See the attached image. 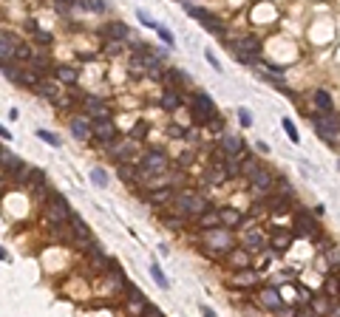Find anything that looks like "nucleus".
<instances>
[{
    "instance_id": "nucleus-1",
    "label": "nucleus",
    "mask_w": 340,
    "mask_h": 317,
    "mask_svg": "<svg viewBox=\"0 0 340 317\" xmlns=\"http://www.w3.org/2000/svg\"><path fill=\"white\" fill-rule=\"evenodd\" d=\"M201 244H204L210 252H230V250H233V235L227 233V230H221V227H215V230H204Z\"/></svg>"
},
{
    "instance_id": "nucleus-2",
    "label": "nucleus",
    "mask_w": 340,
    "mask_h": 317,
    "mask_svg": "<svg viewBox=\"0 0 340 317\" xmlns=\"http://www.w3.org/2000/svg\"><path fill=\"white\" fill-rule=\"evenodd\" d=\"M46 213H49V221L51 224H63L71 218V207L65 201L63 193H49V204H46Z\"/></svg>"
},
{
    "instance_id": "nucleus-3",
    "label": "nucleus",
    "mask_w": 340,
    "mask_h": 317,
    "mask_svg": "<svg viewBox=\"0 0 340 317\" xmlns=\"http://www.w3.org/2000/svg\"><path fill=\"white\" fill-rule=\"evenodd\" d=\"M233 57L235 60H241L247 66H255L261 60V46L258 40H252V37H247V40H238L235 46H233Z\"/></svg>"
},
{
    "instance_id": "nucleus-4",
    "label": "nucleus",
    "mask_w": 340,
    "mask_h": 317,
    "mask_svg": "<svg viewBox=\"0 0 340 317\" xmlns=\"http://www.w3.org/2000/svg\"><path fill=\"white\" fill-rule=\"evenodd\" d=\"M176 207L184 213V216H196V218H198L204 210H207V201L201 199L198 193H190V190H187V193H179V196H176Z\"/></svg>"
},
{
    "instance_id": "nucleus-5",
    "label": "nucleus",
    "mask_w": 340,
    "mask_h": 317,
    "mask_svg": "<svg viewBox=\"0 0 340 317\" xmlns=\"http://www.w3.org/2000/svg\"><path fill=\"white\" fill-rule=\"evenodd\" d=\"M184 9H187V15H190V17L201 20V26H204L207 32H213V34H224V23H221V20H218L215 15H210L207 9H201V6H190V3H187Z\"/></svg>"
},
{
    "instance_id": "nucleus-6",
    "label": "nucleus",
    "mask_w": 340,
    "mask_h": 317,
    "mask_svg": "<svg viewBox=\"0 0 340 317\" xmlns=\"http://www.w3.org/2000/svg\"><path fill=\"white\" fill-rule=\"evenodd\" d=\"M193 117H196V122H210L215 117V105H213V100L204 91L193 94Z\"/></svg>"
},
{
    "instance_id": "nucleus-7",
    "label": "nucleus",
    "mask_w": 340,
    "mask_h": 317,
    "mask_svg": "<svg viewBox=\"0 0 340 317\" xmlns=\"http://www.w3.org/2000/svg\"><path fill=\"white\" fill-rule=\"evenodd\" d=\"M315 128H318V133L323 142H332L335 145V139H338V117L335 114H321V117H315Z\"/></svg>"
},
{
    "instance_id": "nucleus-8",
    "label": "nucleus",
    "mask_w": 340,
    "mask_h": 317,
    "mask_svg": "<svg viewBox=\"0 0 340 317\" xmlns=\"http://www.w3.org/2000/svg\"><path fill=\"white\" fill-rule=\"evenodd\" d=\"M167 170V156L162 150H147L142 156V173H164Z\"/></svg>"
},
{
    "instance_id": "nucleus-9",
    "label": "nucleus",
    "mask_w": 340,
    "mask_h": 317,
    "mask_svg": "<svg viewBox=\"0 0 340 317\" xmlns=\"http://www.w3.org/2000/svg\"><path fill=\"white\" fill-rule=\"evenodd\" d=\"M91 133L97 136L99 142H105V145H111L113 139H116V125L111 122V117H108V119H97V122L91 125Z\"/></svg>"
},
{
    "instance_id": "nucleus-10",
    "label": "nucleus",
    "mask_w": 340,
    "mask_h": 317,
    "mask_svg": "<svg viewBox=\"0 0 340 317\" xmlns=\"http://www.w3.org/2000/svg\"><path fill=\"white\" fill-rule=\"evenodd\" d=\"M255 300H258V306L269 309V312H284V298H281V292H275V289H261Z\"/></svg>"
},
{
    "instance_id": "nucleus-11",
    "label": "nucleus",
    "mask_w": 340,
    "mask_h": 317,
    "mask_svg": "<svg viewBox=\"0 0 340 317\" xmlns=\"http://www.w3.org/2000/svg\"><path fill=\"white\" fill-rule=\"evenodd\" d=\"M68 221H71V230H74V235H77V241H82L85 247H94V238H91L88 224H85L80 216H74V213H71V218H68Z\"/></svg>"
},
{
    "instance_id": "nucleus-12",
    "label": "nucleus",
    "mask_w": 340,
    "mask_h": 317,
    "mask_svg": "<svg viewBox=\"0 0 340 317\" xmlns=\"http://www.w3.org/2000/svg\"><path fill=\"white\" fill-rule=\"evenodd\" d=\"M82 108H85L88 114H94L97 119H108V117H111L108 105H105L102 100H97V97H85V100H82Z\"/></svg>"
},
{
    "instance_id": "nucleus-13",
    "label": "nucleus",
    "mask_w": 340,
    "mask_h": 317,
    "mask_svg": "<svg viewBox=\"0 0 340 317\" xmlns=\"http://www.w3.org/2000/svg\"><path fill=\"white\" fill-rule=\"evenodd\" d=\"M145 306H147L145 295H142V292H139L136 286H130V289H128V312H130L133 317H139V315H142V309H145Z\"/></svg>"
},
{
    "instance_id": "nucleus-14",
    "label": "nucleus",
    "mask_w": 340,
    "mask_h": 317,
    "mask_svg": "<svg viewBox=\"0 0 340 317\" xmlns=\"http://www.w3.org/2000/svg\"><path fill=\"white\" fill-rule=\"evenodd\" d=\"M102 37H105L108 43H122V40L128 37V26H125V23H108V26L102 29Z\"/></svg>"
},
{
    "instance_id": "nucleus-15",
    "label": "nucleus",
    "mask_w": 340,
    "mask_h": 317,
    "mask_svg": "<svg viewBox=\"0 0 340 317\" xmlns=\"http://www.w3.org/2000/svg\"><path fill=\"white\" fill-rule=\"evenodd\" d=\"M250 179H252V190H255V193H269V190H272V182H275V179H272L267 170H261V167L250 176Z\"/></svg>"
},
{
    "instance_id": "nucleus-16",
    "label": "nucleus",
    "mask_w": 340,
    "mask_h": 317,
    "mask_svg": "<svg viewBox=\"0 0 340 317\" xmlns=\"http://www.w3.org/2000/svg\"><path fill=\"white\" fill-rule=\"evenodd\" d=\"M295 227H298V233H301V235H309V238H312V235H318V224H315L304 210L295 216Z\"/></svg>"
},
{
    "instance_id": "nucleus-17",
    "label": "nucleus",
    "mask_w": 340,
    "mask_h": 317,
    "mask_svg": "<svg viewBox=\"0 0 340 317\" xmlns=\"http://www.w3.org/2000/svg\"><path fill=\"white\" fill-rule=\"evenodd\" d=\"M15 49H17L15 34H12V32H0V60L15 57Z\"/></svg>"
},
{
    "instance_id": "nucleus-18",
    "label": "nucleus",
    "mask_w": 340,
    "mask_h": 317,
    "mask_svg": "<svg viewBox=\"0 0 340 317\" xmlns=\"http://www.w3.org/2000/svg\"><path fill=\"white\" fill-rule=\"evenodd\" d=\"M71 133L77 136V139H88L91 136V122L85 117H74L71 119Z\"/></svg>"
},
{
    "instance_id": "nucleus-19",
    "label": "nucleus",
    "mask_w": 340,
    "mask_h": 317,
    "mask_svg": "<svg viewBox=\"0 0 340 317\" xmlns=\"http://www.w3.org/2000/svg\"><path fill=\"white\" fill-rule=\"evenodd\" d=\"M315 108L321 111V114H335V102H332V97L326 94V91H315Z\"/></svg>"
},
{
    "instance_id": "nucleus-20",
    "label": "nucleus",
    "mask_w": 340,
    "mask_h": 317,
    "mask_svg": "<svg viewBox=\"0 0 340 317\" xmlns=\"http://www.w3.org/2000/svg\"><path fill=\"white\" fill-rule=\"evenodd\" d=\"M241 148H244L241 136H224V139H221V150H224L227 156H238Z\"/></svg>"
},
{
    "instance_id": "nucleus-21",
    "label": "nucleus",
    "mask_w": 340,
    "mask_h": 317,
    "mask_svg": "<svg viewBox=\"0 0 340 317\" xmlns=\"http://www.w3.org/2000/svg\"><path fill=\"white\" fill-rule=\"evenodd\" d=\"M218 224L238 227V224H241V213H238V210H233V207H224V210H218Z\"/></svg>"
},
{
    "instance_id": "nucleus-22",
    "label": "nucleus",
    "mask_w": 340,
    "mask_h": 317,
    "mask_svg": "<svg viewBox=\"0 0 340 317\" xmlns=\"http://www.w3.org/2000/svg\"><path fill=\"white\" fill-rule=\"evenodd\" d=\"M198 227H201V230H215V227H218V210L207 207V210L198 216Z\"/></svg>"
},
{
    "instance_id": "nucleus-23",
    "label": "nucleus",
    "mask_w": 340,
    "mask_h": 317,
    "mask_svg": "<svg viewBox=\"0 0 340 317\" xmlns=\"http://www.w3.org/2000/svg\"><path fill=\"white\" fill-rule=\"evenodd\" d=\"M0 68H3V77H9L12 83H23V71H20L15 63H9V60H0Z\"/></svg>"
},
{
    "instance_id": "nucleus-24",
    "label": "nucleus",
    "mask_w": 340,
    "mask_h": 317,
    "mask_svg": "<svg viewBox=\"0 0 340 317\" xmlns=\"http://www.w3.org/2000/svg\"><path fill=\"white\" fill-rule=\"evenodd\" d=\"M147 201H150V204H167V201H173V190H170V187H164V190H150V193H147Z\"/></svg>"
},
{
    "instance_id": "nucleus-25",
    "label": "nucleus",
    "mask_w": 340,
    "mask_h": 317,
    "mask_svg": "<svg viewBox=\"0 0 340 317\" xmlns=\"http://www.w3.org/2000/svg\"><path fill=\"white\" fill-rule=\"evenodd\" d=\"M77 77H80V74H77V68H71V66H60V68H57V80L65 83V85H74V83H77Z\"/></svg>"
},
{
    "instance_id": "nucleus-26",
    "label": "nucleus",
    "mask_w": 340,
    "mask_h": 317,
    "mask_svg": "<svg viewBox=\"0 0 340 317\" xmlns=\"http://www.w3.org/2000/svg\"><path fill=\"white\" fill-rule=\"evenodd\" d=\"M0 165L6 167L9 173H20L23 162H20V156H15V153H3V156H0Z\"/></svg>"
},
{
    "instance_id": "nucleus-27",
    "label": "nucleus",
    "mask_w": 340,
    "mask_h": 317,
    "mask_svg": "<svg viewBox=\"0 0 340 317\" xmlns=\"http://www.w3.org/2000/svg\"><path fill=\"white\" fill-rule=\"evenodd\" d=\"M244 247H247L250 252H261V247H264L261 233H255V230H252V233H247V235H244Z\"/></svg>"
},
{
    "instance_id": "nucleus-28",
    "label": "nucleus",
    "mask_w": 340,
    "mask_h": 317,
    "mask_svg": "<svg viewBox=\"0 0 340 317\" xmlns=\"http://www.w3.org/2000/svg\"><path fill=\"white\" fill-rule=\"evenodd\" d=\"M255 278H258V275H255L252 269H241V272H235V275H233V284H238V286H252V284H255Z\"/></svg>"
},
{
    "instance_id": "nucleus-29",
    "label": "nucleus",
    "mask_w": 340,
    "mask_h": 317,
    "mask_svg": "<svg viewBox=\"0 0 340 317\" xmlns=\"http://www.w3.org/2000/svg\"><path fill=\"white\" fill-rule=\"evenodd\" d=\"M292 244V235L289 233H275V238H272V250L275 252H286Z\"/></svg>"
},
{
    "instance_id": "nucleus-30",
    "label": "nucleus",
    "mask_w": 340,
    "mask_h": 317,
    "mask_svg": "<svg viewBox=\"0 0 340 317\" xmlns=\"http://www.w3.org/2000/svg\"><path fill=\"white\" fill-rule=\"evenodd\" d=\"M34 85H37V91H40L43 97H49V100H57V94H60V91H57V85L49 83V80H40V83H34Z\"/></svg>"
},
{
    "instance_id": "nucleus-31",
    "label": "nucleus",
    "mask_w": 340,
    "mask_h": 317,
    "mask_svg": "<svg viewBox=\"0 0 340 317\" xmlns=\"http://www.w3.org/2000/svg\"><path fill=\"white\" fill-rule=\"evenodd\" d=\"M258 159H252V156H247V159H244L241 165H238V173H241V176H252V173H255V170H258Z\"/></svg>"
},
{
    "instance_id": "nucleus-32",
    "label": "nucleus",
    "mask_w": 340,
    "mask_h": 317,
    "mask_svg": "<svg viewBox=\"0 0 340 317\" xmlns=\"http://www.w3.org/2000/svg\"><path fill=\"white\" fill-rule=\"evenodd\" d=\"M224 179H227V167H224V162H218V165L210 170V182L213 184H224Z\"/></svg>"
},
{
    "instance_id": "nucleus-33",
    "label": "nucleus",
    "mask_w": 340,
    "mask_h": 317,
    "mask_svg": "<svg viewBox=\"0 0 340 317\" xmlns=\"http://www.w3.org/2000/svg\"><path fill=\"white\" fill-rule=\"evenodd\" d=\"M179 102H181V100H179V94H176V91H167V94L162 97V108H164V111H176V108H179Z\"/></svg>"
},
{
    "instance_id": "nucleus-34",
    "label": "nucleus",
    "mask_w": 340,
    "mask_h": 317,
    "mask_svg": "<svg viewBox=\"0 0 340 317\" xmlns=\"http://www.w3.org/2000/svg\"><path fill=\"white\" fill-rule=\"evenodd\" d=\"M150 275H153V281H156V284L162 286V289H167V278H164L162 267H159V264H156V261H153V264H150Z\"/></svg>"
},
{
    "instance_id": "nucleus-35",
    "label": "nucleus",
    "mask_w": 340,
    "mask_h": 317,
    "mask_svg": "<svg viewBox=\"0 0 340 317\" xmlns=\"http://www.w3.org/2000/svg\"><path fill=\"white\" fill-rule=\"evenodd\" d=\"M119 179L122 182H136V170L130 165H119Z\"/></svg>"
},
{
    "instance_id": "nucleus-36",
    "label": "nucleus",
    "mask_w": 340,
    "mask_h": 317,
    "mask_svg": "<svg viewBox=\"0 0 340 317\" xmlns=\"http://www.w3.org/2000/svg\"><path fill=\"white\" fill-rule=\"evenodd\" d=\"M284 131H286V136H289L295 145L301 142V136H298V128H295V122H292V119H284Z\"/></svg>"
},
{
    "instance_id": "nucleus-37",
    "label": "nucleus",
    "mask_w": 340,
    "mask_h": 317,
    "mask_svg": "<svg viewBox=\"0 0 340 317\" xmlns=\"http://www.w3.org/2000/svg\"><path fill=\"white\" fill-rule=\"evenodd\" d=\"M15 57H17V60H34V51L29 49V46H23V43H17Z\"/></svg>"
},
{
    "instance_id": "nucleus-38",
    "label": "nucleus",
    "mask_w": 340,
    "mask_h": 317,
    "mask_svg": "<svg viewBox=\"0 0 340 317\" xmlns=\"http://www.w3.org/2000/svg\"><path fill=\"white\" fill-rule=\"evenodd\" d=\"M91 182L97 184V187H105V184H108V176H105V170L94 167V170H91Z\"/></svg>"
},
{
    "instance_id": "nucleus-39",
    "label": "nucleus",
    "mask_w": 340,
    "mask_h": 317,
    "mask_svg": "<svg viewBox=\"0 0 340 317\" xmlns=\"http://www.w3.org/2000/svg\"><path fill=\"white\" fill-rule=\"evenodd\" d=\"M145 133H147V122H136V128L130 131V139L139 142V139H145Z\"/></svg>"
},
{
    "instance_id": "nucleus-40",
    "label": "nucleus",
    "mask_w": 340,
    "mask_h": 317,
    "mask_svg": "<svg viewBox=\"0 0 340 317\" xmlns=\"http://www.w3.org/2000/svg\"><path fill=\"white\" fill-rule=\"evenodd\" d=\"M113 153H116L119 159H130V156H133V142H128V145H119V148H113Z\"/></svg>"
},
{
    "instance_id": "nucleus-41",
    "label": "nucleus",
    "mask_w": 340,
    "mask_h": 317,
    "mask_svg": "<svg viewBox=\"0 0 340 317\" xmlns=\"http://www.w3.org/2000/svg\"><path fill=\"white\" fill-rule=\"evenodd\" d=\"M37 136H40L46 145H51V148H60V139H57L54 133H49V131H37Z\"/></svg>"
},
{
    "instance_id": "nucleus-42",
    "label": "nucleus",
    "mask_w": 340,
    "mask_h": 317,
    "mask_svg": "<svg viewBox=\"0 0 340 317\" xmlns=\"http://www.w3.org/2000/svg\"><path fill=\"white\" fill-rule=\"evenodd\" d=\"M136 17H139V20H142V26H147V29H156V26H159V23H156V20H153V17H150V15H145V12H142V9H139V12H136Z\"/></svg>"
},
{
    "instance_id": "nucleus-43",
    "label": "nucleus",
    "mask_w": 340,
    "mask_h": 317,
    "mask_svg": "<svg viewBox=\"0 0 340 317\" xmlns=\"http://www.w3.org/2000/svg\"><path fill=\"white\" fill-rule=\"evenodd\" d=\"M269 207H272V213H286V210H289V204H286L284 199H272L269 201Z\"/></svg>"
},
{
    "instance_id": "nucleus-44",
    "label": "nucleus",
    "mask_w": 340,
    "mask_h": 317,
    "mask_svg": "<svg viewBox=\"0 0 340 317\" xmlns=\"http://www.w3.org/2000/svg\"><path fill=\"white\" fill-rule=\"evenodd\" d=\"M326 292H329V298H332V300L338 298V275H332V281L326 284Z\"/></svg>"
},
{
    "instance_id": "nucleus-45",
    "label": "nucleus",
    "mask_w": 340,
    "mask_h": 317,
    "mask_svg": "<svg viewBox=\"0 0 340 317\" xmlns=\"http://www.w3.org/2000/svg\"><path fill=\"white\" fill-rule=\"evenodd\" d=\"M139 317H164L162 312H159V309H156V306H150V303H147L145 309H142V315Z\"/></svg>"
},
{
    "instance_id": "nucleus-46",
    "label": "nucleus",
    "mask_w": 340,
    "mask_h": 317,
    "mask_svg": "<svg viewBox=\"0 0 340 317\" xmlns=\"http://www.w3.org/2000/svg\"><path fill=\"white\" fill-rule=\"evenodd\" d=\"M156 32H159V37H162V40L167 43V46H173V43H176V40H173V34L167 32V29H162V26H156Z\"/></svg>"
},
{
    "instance_id": "nucleus-47",
    "label": "nucleus",
    "mask_w": 340,
    "mask_h": 317,
    "mask_svg": "<svg viewBox=\"0 0 340 317\" xmlns=\"http://www.w3.org/2000/svg\"><path fill=\"white\" fill-rule=\"evenodd\" d=\"M230 258H233V264H235V267H247V255H244V252H233Z\"/></svg>"
},
{
    "instance_id": "nucleus-48",
    "label": "nucleus",
    "mask_w": 340,
    "mask_h": 317,
    "mask_svg": "<svg viewBox=\"0 0 340 317\" xmlns=\"http://www.w3.org/2000/svg\"><path fill=\"white\" fill-rule=\"evenodd\" d=\"M85 6H88L91 12H105V3H102V0H88Z\"/></svg>"
},
{
    "instance_id": "nucleus-49",
    "label": "nucleus",
    "mask_w": 340,
    "mask_h": 317,
    "mask_svg": "<svg viewBox=\"0 0 340 317\" xmlns=\"http://www.w3.org/2000/svg\"><path fill=\"white\" fill-rule=\"evenodd\" d=\"M238 114H241V125H244V128H250V125H252V119H250V111H247V108H241Z\"/></svg>"
},
{
    "instance_id": "nucleus-50",
    "label": "nucleus",
    "mask_w": 340,
    "mask_h": 317,
    "mask_svg": "<svg viewBox=\"0 0 340 317\" xmlns=\"http://www.w3.org/2000/svg\"><path fill=\"white\" fill-rule=\"evenodd\" d=\"M207 63H210L215 71H221V66H218V60H215V54H213V51H207Z\"/></svg>"
},
{
    "instance_id": "nucleus-51",
    "label": "nucleus",
    "mask_w": 340,
    "mask_h": 317,
    "mask_svg": "<svg viewBox=\"0 0 340 317\" xmlns=\"http://www.w3.org/2000/svg\"><path fill=\"white\" fill-rule=\"evenodd\" d=\"M170 133L176 136V139H184V131H181L179 125H170Z\"/></svg>"
},
{
    "instance_id": "nucleus-52",
    "label": "nucleus",
    "mask_w": 340,
    "mask_h": 317,
    "mask_svg": "<svg viewBox=\"0 0 340 317\" xmlns=\"http://www.w3.org/2000/svg\"><path fill=\"white\" fill-rule=\"evenodd\" d=\"M295 317H318V315H315V309H301Z\"/></svg>"
},
{
    "instance_id": "nucleus-53",
    "label": "nucleus",
    "mask_w": 340,
    "mask_h": 317,
    "mask_svg": "<svg viewBox=\"0 0 340 317\" xmlns=\"http://www.w3.org/2000/svg\"><path fill=\"white\" fill-rule=\"evenodd\" d=\"M201 315H204V317H215V312H213L210 306H201Z\"/></svg>"
},
{
    "instance_id": "nucleus-54",
    "label": "nucleus",
    "mask_w": 340,
    "mask_h": 317,
    "mask_svg": "<svg viewBox=\"0 0 340 317\" xmlns=\"http://www.w3.org/2000/svg\"><path fill=\"white\" fill-rule=\"evenodd\" d=\"M108 54H119V43H108Z\"/></svg>"
},
{
    "instance_id": "nucleus-55",
    "label": "nucleus",
    "mask_w": 340,
    "mask_h": 317,
    "mask_svg": "<svg viewBox=\"0 0 340 317\" xmlns=\"http://www.w3.org/2000/svg\"><path fill=\"white\" fill-rule=\"evenodd\" d=\"M0 139H12V133H9V131H6L3 125H0Z\"/></svg>"
},
{
    "instance_id": "nucleus-56",
    "label": "nucleus",
    "mask_w": 340,
    "mask_h": 317,
    "mask_svg": "<svg viewBox=\"0 0 340 317\" xmlns=\"http://www.w3.org/2000/svg\"><path fill=\"white\" fill-rule=\"evenodd\" d=\"M0 261H9V255H6V250L0 247Z\"/></svg>"
},
{
    "instance_id": "nucleus-57",
    "label": "nucleus",
    "mask_w": 340,
    "mask_h": 317,
    "mask_svg": "<svg viewBox=\"0 0 340 317\" xmlns=\"http://www.w3.org/2000/svg\"><path fill=\"white\" fill-rule=\"evenodd\" d=\"M60 3H71V0H60Z\"/></svg>"
},
{
    "instance_id": "nucleus-58",
    "label": "nucleus",
    "mask_w": 340,
    "mask_h": 317,
    "mask_svg": "<svg viewBox=\"0 0 340 317\" xmlns=\"http://www.w3.org/2000/svg\"><path fill=\"white\" fill-rule=\"evenodd\" d=\"M0 156H3V150H0Z\"/></svg>"
}]
</instances>
